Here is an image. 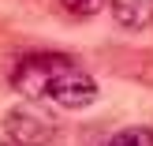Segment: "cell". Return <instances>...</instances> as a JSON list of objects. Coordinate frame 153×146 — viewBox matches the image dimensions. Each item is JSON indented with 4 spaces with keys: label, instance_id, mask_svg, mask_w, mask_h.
<instances>
[{
    "label": "cell",
    "instance_id": "obj_6",
    "mask_svg": "<svg viewBox=\"0 0 153 146\" xmlns=\"http://www.w3.org/2000/svg\"><path fill=\"white\" fill-rule=\"evenodd\" d=\"M64 4V11H71L75 19H90V15H97L108 0H60Z\"/></svg>",
    "mask_w": 153,
    "mask_h": 146
},
{
    "label": "cell",
    "instance_id": "obj_5",
    "mask_svg": "<svg viewBox=\"0 0 153 146\" xmlns=\"http://www.w3.org/2000/svg\"><path fill=\"white\" fill-rule=\"evenodd\" d=\"M108 146H153V131L149 127H123L108 139Z\"/></svg>",
    "mask_w": 153,
    "mask_h": 146
},
{
    "label": "cell",
    "instance_id": "obj_4",
    "mask_svg": "<svg viewBox=\"0 0 153 146\" xmlns=\"http://www.w3.org/2000/svg\"><path fill=\"white\" fill-rule=\"evenodd\" d=\"M112 22L123 30H146L153 26V0H108Z\"/></svg>",
    "mask_w": 153,
    "mask_h": 146
},
{
    "label": "cell",
    "instance_id": "obj_2",
    "mask_svg": "<svg viewBox=\"0 0 153 146\" xmlns=\"http://www.w3.org/2000/svg\"><path fill=\"white\" fill-rule=\"evenodd\" d=\"M4 135L11 139V146H49L56 135V124L49 112L34 105H15L4 112Z\"/></svg>",
    "mask_w": 153,
    "mask_h": 146
},
{
    "label": "cell",
    "instance_id": "obj_3",
    "mask_svg": "<svg viewBox=\"0 0 153 146\" xmlns=\"http://www.w3.org/2000/svg\"><path fill=\"white\" fill-rule=\"evenodd\" d=\"M45 97L52 105H60V109H86L97 97V79L90 71H82V67H75V64H64L56 71V79L49 82Z\"/></svg>",
    "mask_w": 153,
    "mask_h": 146
},
{
    "label": "cell",
    "instance_id": "obj_7",
    "mask_svg": "<svg viewBox=\"0 0 153 146\" xmlns=\"http://www.w3.org/2000/svg\"><path fill=\"white\" fill-rule=\"evenodd\" d=\"M0 146H7V142H0Z\"/></svg>",
    "mask_w": 153,
    "mask_h": 146
},
{
    "label": "cell",
    "instance_id": "obj_1",
    "mask_svg": "<svg viewBox=\"0 0 153 146\" xmlns=\"http://www.w3.org/2000/svg\"><path fill=\"white\" fill-rule=\"evenodd\" d=\"M64 64H71L60 52H30L15 64L11 71V90H19L22 97H45L49 94V82L56 79V71Z\"/></svg>",
    "mask_w": 153,
    "mask_h": 146
}]
</instances>
